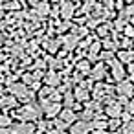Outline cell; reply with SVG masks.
<instances>
[{"mask_svg":"<svg viewBox=\"0 0 134 134\" xmlns=\"http://www.w3.org/2000/svg\"><path fill=\"white\" fill-rule=\"evenodd\" d=\"M11 92L17 94V96H22V94H26V86L24 85H15V86H11Z\"/></svg>","mask_w":134,"mask_h":134,"instance_id":"3","label":"cell"},{"mask_svg":"<svg viewBox=\"0 0 134 134\" xmlns=\"http://www.w3.org/2000/svg\"><path fill=\"white\" fill-rule=\"evenodd\" d=\"M0 44H2V35H0Z\"/></svg>","mask_w":134,"mask_h":134,"instance_id":"12","label":"cell"},{"mask_svg":"<svg viewBox=\"0 0 134 134\" xmlns=\"http://www.w3.org/2000/svg\"><path fill=\"white\" fill-rule=\"evenodd\" d=\"M63 13H64V19H70V17L74 15V8H70V6H66Z\"/></svg>","mask_w":134,"mask_h":134,"instance_id":"5","label":"cell"},{"mask_svg":"<svg viewBox=\"0 0 134 134\" xmlns=\"http://www.w3.org/2000/svg\"><path fill=\"white\" fill-rule=\"evenodd\" d=\"M94 134H105V132H94Z\"/></svg>","mask_w":134,"mask_h":134,"instance_id":"11","label":"cell"},{"mask_svg":"<svg viewBox=\"0 0 134 134\" xmlns=\"http://www.w3.org/2000/svg\"><path fill=\"white\" fill-rule=\"evenodd\" d=\"M13 130H15V134H33V127H31V125H28V123L17 125Z\"/></svg>","mask_w":134,"mask_h":134,"instance_id":"1","label":"cell"},{"mask_svg":"<svg viewBox=\"0 0 134 134\" xmlns=\"http://www.w3.org/2000/svg\"><path fill=\"white\" fill-rule=\"evenodd\" d=\"M48 81L50 83H59V77H55V74H50L48 75Z\"/></svg>","mask_w":134,"mask_h":134,"instance_id":"8","label":"cell"},{"mask_svg":"<svg viewBox=\"0 0 134 134\" xmlns=\"http://www.w3.org/2000/svg\"><path fill=\"white\" fill-rule=\"evenodd\" d=\"M63 119H64V121H74V112L64 110V112H63Z\"/></svg>","mask_w":134,"mask_h":134,"instance_id":"4","label":"cell"},{"mask_svg":"<svg viewBox=\"0 0 134 134\" xmlns=\"http://www.w3.org/2000/svg\"><path fill=\"white\" fill-rule=\"evenodd\" d=\"M72 134H86V123H75L72 127Z\"/></svg>","mask_w":134,"mask_h":134,"instance_id":"2","label":"cell"},{"mask_svg":"<svg viewBox=\"0 0 134 134\" xmlns=\"http://www.w3.org/2000/svg\"><path fill=\"white\" fill-rule=\"evenodd\" d=\"M0 134H8V132H6V130H4V129H0Z\"/></svg>","mask_w":134,"mask_h":134,"instance_id":"10","label":"cell"},{"mask_svg":"<svg viewBox=\"0 0 134 134\" xmlns=\"http://www.w3.org/2000/svg\"><path fill=\"white\" fill-rule=\"evenodd\" d=\"M114 77H118V79H119V77H123V72H121V68H119V66H118V68L114 66Z\"/></svg>","mask_w":134,"mask_h":134,"instance_id":"7","label":"cell"},{"mask_svg":"<svg viewBox=\"0 0 134 134\" xmlns=\"http://www.w3.org/2000/svg\"><path fill=\"white\" fill-rule=\"evenodd\" d=\"M50 134H64V132H57V130H53V132H50Z\"/></svg>","mask_w":134,"mask_h":134,"instance_id":"9","label":"cell"},{"mask_svg":"<svg viewBox=\"0 0 134 134\" xmlns=\"http://www.w3.org/2000/svg\"><path fill=\"white\" fill-rule=\"evenodd\" d=\"M119 92H123V94H130V92H132V88H130V85H127V83H125V85H121V86H119Z\"/></svg>","mask_w":134,"mask_h":134,"instance_id":"6","label":"cell"}]
</instances>
